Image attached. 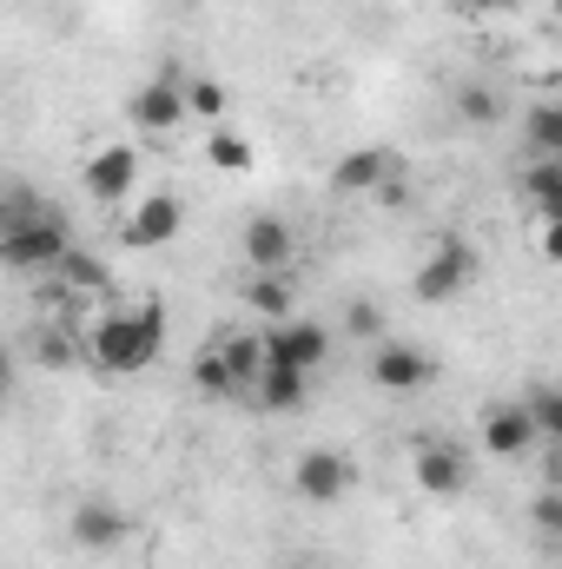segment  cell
I'll return each instance as SVG.
<instances>
[{
    "label": "cell",
    "instance_id": "cell-5",
    "mask_svg": "<svg viewBox=\"0 0 562 569\" xmlns=\"http://www.w3.org/2000/svg\"><path fill=\"white\" fill-rule=\"evenodd\" d=\"M476 443H483V457H496V463H523V457L543 443V425H536L530 398H523V405H490Z\"/></svg>",
    "mask_w": 562,
    "mask_h": 569
},
{
    "label": "cell",
    "instance_id": "cell-28",
    "mask_svg": "<svg viewBox=\"0 0 562 569\" xmlns=\"http://www.w3.org/2000/svg\"><path fill=\"white\" fill-rule=\"evenodd\" d=\"M536 252H543L550 266H562V226H536Z\"/></svg>",
    "mask_w": 562,
    "mask_h": 569
},
{
    "label": "cell",
    "instance_id": "cell-2",
    "mask_svg": "<svg viewBox=\"0 0 562 569\" xmlns=\"http://www.w3.org/2000/svg\"><path fill=\"white\" fill-rule=\"evenodd\" d=\"M67 252H73L67 212L60 206H40L33 192H13L7 212H0V259L13 272H53Z\"/></svg>",
    "mask_w": 562,
    "mask_h": 569
},
{
    "label": "cell",
    "instance_id": "cell-22",
    "mask_svg": "<svg viewBox=\"0 0 562 569\" xmlns=\"http://www.w3.org/2000/svg\"><path fill=\"white\" fill-rule=\"evenodd\" d=\"M456 120H463V127H496V120H503V93L470 80V87L456 93Z\"/></svg>",
    "mask_w": 562,
    "mask_h": 569
},
{
    "label": "cell",
    "instance_id": "cell-31",
    "mask_svg": "<svg viewBox=\"0 0 562 569\" xmlns=\"http://www.w3.org/2000/svg\"><path fill=\"white\" fill-rule=\"evenodd\" d=\"M179 7H192V0H179Z\"/></svg>",
    "mask_w": 562,
    "mask_h": 569
},
{
    "label": "cell",
    "instance_id": "cell-14",
    "mask_svg": "<svg viewBox=\"0 0 562 569\" xmlns=\"http://www.w3.org/2000/svg\"><path fill=\"white\" fill-rule=\"evenodd\" d=\"M291 252H298V239H291V226H284V219L259 212V219L245 226V266H252V272H284V266H291Z\"/></svg>",
    "mask_w": 562,
    "mask_h": 569
},
{
    "label": "cell",
    "instance_id": "cell-23",
    "mask_svg": "<svg viewBox=\"0 0 562 569\" xmlns=\"http://www.w3.org/2000/svg\"><path fill=\"white\" fill-rule=\"evenodd\" d=\"M47 279L67 284V291H100V284H113V279H107V266H100V259H87V252H67Z\"/></svg>",
    "mask_w": 562,
    "mask_h": 569
},
{
    "label": "cell",
    "instance_id": "cell-9",
    "mask_svg": "<svg viewBox=\"0 0 562 569\" xmlns=\"http://www.w3.org/2000/svg\"><path fill=\"white\" fill-rule=\"evenodd\" d=\"M265 351H272V365L318 371V365L331 358V331L311 325V318H284V325H265Z\"/></svg>",
    "mask_w": 562,
    "mask_h": 569
},
{
    "label": "cell",
    "instance_id": "cell-17",
    "mask_svg": "<svg viewBox=\"0 0 562 569\" xmlns=\"http://www.w3.org/2000/svg\"><path fill=\"white\" fill-rule=\"evenodd\" d=\"M523 146L530 159H562V100H536L523 113Z\"/></svg>",
    "mask_w": 562,
    "mask_h": 569
},
{
    "label": "cell",
    "instance_id": "cell-11",
    "mask_svg": "<svg viewBox=\"0 0 562 569\" xmlns=\"http://www.w3.org/2000/svg\"><path fill=\"white\" fill-rule=\"evenodd\" d=\"M67 537H73V550H87V557H113V550L127 543V517H120L107 497H87V503H73Z\"/></svg>",
    "mask_w": 562,
    "mask_h": 569
},
{
    "label": "cell",
    "instance_id": "cell-26",
    "mask_svg": "<svg viewBox=\"0 0 562 569\" xmlns=\"http://www.w3.org/2000/svg\"><path fill=\"white\" fill-rule=\"evenodd\" d=\"M344 331H351V338H384V311H378L371 298H351V305H344Z\"/></svg>",
    "mask_w": 562,
    "mask_h": 569
},
{
    "label": "cell",
    "instance_id": "cell-24",
    "mask_svg": "<svg viewBox=\"0 0 562 569\" xmlns=\"http://www.w3.org/2000/svg\"><path fill=\"white\" fill-rule=\"evenodd\" d=\"M185 107H192V120L219 127V120H225V87H219V80H185Z\"/></svg>",
    "mask_w": 562,
    "mask_h": 569
},
{
    "label": "cell",
    "instance_id": "cell-19",
    "mask_svg": "<svg viewBox=\"0 0 562 569\" xmlns=\"http://www.w3.org/2000/svg\"><path fill=\"white\" fill-rule=\"evenodd\" d=\"M219 345H225L232 371H239V378H245V391H252V385H259V371L272 365V351H265V331H225Z\"/></svg>",
    "mask_w": 562,
    "mask_h": 569
},
{
    "label": "cell",
    "instance_id": "cell-8",
    "mask_svg": "<svg viewBox=\"0 0 562 569\" xmlns=\"http://www.w3.org/2000/svg\"><path fill=\"white\" fill-rule=\"evenodd\" d=\"M411 477H418L423 497H463V483H470V457H463L450 437H418V450H411Z\"/></svg>",
    "mask_w": 562,
    "mask_h": 569
},
{
    "label": "cell",
    "instance_id": "cell-1",
    "mask_svg": "<svg viewBox=\"0 0 562 569\" xmlns=\"http://www.w3.org/2000/svg\"><path fill=\"white\" fill-rule=\"evenodd\" d=\"M159 351H165V305L159 298L127 305V311H100L87 325V358L107 378H140L159 365Z\"/></svg>",
    "mask_w": 562,
    "mask_h": 569
},
{
    "label": "cell",
    "instance_id": "cell-29",
    "mask_svg": "<svg viewBox=\"0 0 562 569\" xmlns=\"http://www.w3.org/2000/svg\"><path fill=\"white\" fill-rule=\"evenodd\" d=\"M530 219H536V226H562V192H556V199H550V206H536Z\"/></svg>",
    "mask_w": 562,
    "mask_h": 569
},
{
    "label": "cell",
    "instance_id": "cell-25",
    "mask_svg": "<svg viewBox=\"0 0 562 569\" xmlns=\"http://www.w3.org/2000/svg\"><path fill=\"white\" fill-rule=\"evenodd\" d=\"M530 411H536V425L550 443H562V385H536L530 391Z\"/></svg>",
    "mask_w": 562,
    "mask_h": 569
},
{
    "label": "cell",
    "instance_id": "cell-12",
    "mask_svg": "<svg viewBox=\"0 0 562 569\" xmlns=\"http://www.w3.org/2000/svg\"><path fill=\"white\" fill-rule=\"evenodd\" d=\"M80 179H87V192H93L100 206H120V199L133 192V179H140V152H133L127 140L100 146V152L87 159V172H80Z\"/></svg>",
    "mask_w": 562,
    "mask_h": 569
},
{
    "label": "cell",
    "instance_id": "cell-13",
    "mask_svg": "<svg viewBox=\"0 0 562 569\" xmlns=\"http://www.w3.org/2000/svg\"><path fill=\"white\" fill-rule=\"evenodd\" d=\"M179 226H185V206L172 199V192H152L133 206V219L120 226V239L133 246V252H152V246H172L179 239Z\"/></svg>",
    "mask_w": 562,
    "mask_h": 569
},
{
    "label": "cell",
    "instance_id": "cell-3",
    "mask_svg": "<svg viewBox=\"0 0 562 569\" xmlns=\"http://www.w3.org/2000/svg\"><path fill=\"white\" fill-rule=\"evenodd\" d=\"M476 272H483L476 246H470V239H456V232H443V239L423 252V266H418V279H411V291H418L423 305H450V298H463V291L476 284Z\"/></svg>",
    "mask_w": 562,
    "mask_h": 569
},
{
    "label": "cell",
    "instance_id": "cell-21",
    "mask_svg": "<svg viewBox=\"0 0 562 569\" xmlns=\"http://www.w3.org/2000/svg\"><path fill=\"white\" fill-rule=\"evenodd\" d=\"M516 192H523V206L536 212V206H550L562 192V159H530L523 166V179H516Z\"/></svg>",
    "mask_w": 562,
    "mask_h": 569
},
{
    "label": "cell",
    "instance_id": "cell-20",
    "mask_svg": "<svg viewBox=\"0 0 562 569\" xmlns=\"http://www.w3.org/2000/svg\"><path fill=\"white\" fill-rule=\"evenodd\" d=\"M252 159H259V152L239 140L232 127H212V133H205V166H212V172H232V179H239V172H252Z\"/></svg>",
    "mask_w": 562,
    "mask_h": 569
},
{
    "label": "cell",
    "instance_id": "cell-15",
    "mask_svg": "<svg viewBox=\"0 0 562 569\" xmlns=\"http://www.w3.org/2000/svg\"><path fill=\"white\" fill-rule=\"evenodd\" d=\"M192 391H199V398H239V391H245V378L232 371V358H225L219 338L192 351Z\"/></svg>",
    "mask_w": 562,
    "mask_h": 569
},
{
    "label": "cell",
    "instance_id": "cell-7",
    "mask_svg": "<svg viewBox=\"0 0 562 569\" xmlns=\"http://www.w3.org/2000/svg\"><path fill=\"white\" fill-rule=\"evenodd\" d=\"M291 490H298L304 503H344V497H351V457L331 450V443L304 450V457L291 463Z\"/></svg>",
    "mask_w": 562,
    "mask_h": 569
},
{
    "label": "cell",
    "instance_id": "cell-10",
    "mask_svg": "<svg viewBox=\"0 0 562 569\" xmlns=\"http://www.w3.org/2000/svg\"><path fill=\"white\" fill-rule=\"evenodd\" d=\"M391 179H398V152H391V146H358V152H344V159L331 166V192H344V199H358V192H391Z\"/></svg>",
    "mask_w": 562,
    "mask_h": 569
},
{
    "label": "cell",
    "instance_id": "cell-16",
    "mask_svg": "<svg viewBox=\"0 0 562 569\" xmlns=\"http://www.w3.org/2000/svg\"><path fill=\"white\" fill-rule=\"evenodd\" d=\"M252 398H259V411H304V398H311V371L265 365L259 385H252Z\"/></svg>",
    "mask_w": 562,
    "mask_h": 569
},
{
    "label": "cell",
    "instance_id": "cell-4",
    "mask_svg": "<svg viewBox=\"0 0 562 569\" xmlns=\"http://www.w3.org/2000/svg\"><path fill=\"white\" fill-rule=\"evenodd\" d=\"M127 120L152 133V140H165V133H179L185 120H192V107H185V73L179 67H159L152 80H145L140 93H133V107H127Z\"/></svg>",
    "mask_w": 562,
    "mask_h": 569
},
{
    "label": "cell",
    "instance_id": "cell-6",
    "mask_svg": "<svg viewBox=\"0 0 562 569\" xmlns=\"http://www.w3.org/2000/svg\"><path fill=\"white\" fill-rule=\"evenodd\" d=\"M436 378V358L418 351V345H404V338H378V351H371V385L378 391H391V398H411Z\"/></svg>",
    "mask_w": 562,
    "mask_h": 569
},
{
    "label": "cell",
    "instance_id": "cell-27",
    "mask_svg": "<svg viewBox=\"0 0 562 569\" xmlns=\"http://www.w3.org/2000/svg\"><path fill=\"white\" fill-rule=\"evenodd\" d=\"M40 365H73V345L47 331V338H40Z\"/></svg>",
    "mask_w": 562,
    "mask_h": 569
},
{
    "label": "cell",
    "instance_id": "cell-30",
    "mask_svg": "<svg viewBox=\"0 0 562 569\" xmlns=\"http://www.w3.org/2000/svg\"><path fill=\"white\" fill-rule=\"evenodd\" d=\"M550 7H556V13H562V0H550Z\"/></svg>",
    "mask_w": 562,
    "mask_h": 569
},
{
    "label": "cell",
    "instance_id": "cell-18",
    "mask_svg": "<svg viewBox=\"0 0 562 569\" xmlns=\"http://www.w3.org/2000/svg\"><path fill=\"white\" fill-rule=\"evenodd\" d=\"M245 311L265 318V325H284V318H291V279H284V272H252V284H245Z\"/></svg>",
    "mask_w": 562,
    "mask_h": 569
}]
</instances>
